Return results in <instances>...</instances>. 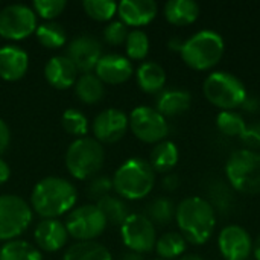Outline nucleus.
<instances>
[{"label":"nucleus","mask_w":260,"mask_h":260,"mask_svg":"<svg viewBox=\"0 0 260 260\" xmlns=\"http://www.w3.org/2000/svg\"><path fill=\"white\" fill-rule=\"evenodd\" d=\"M180 53L189 67L195 70H209L222 58L224 40L218 32L201 30L184 41Z\"/></svg>","instance_id":"39448f33"},{"label":"nucleus","mask_w":260,"mask_h":260,"mask_svg":"<svg viewBox=\"0 0 260 260\" xmlns=\"http://www.w3.org/2000/svg\"><path fill=\"white\" fill-rule=\"evenodd\" d=\"M155 184V172L142 158H129L119 166L113 177V189L125 200H142L151 193Z\"/></svg>","instance_id":"7ed1b4c3"},{"label":"nucleus","mask_w":260,"mask_h":260,"mask_svg":"<svg viewBox=\"0 0 260 260\" xmlns=\"http://www.w3.org/2000/svg\"><path fill=\"white\" fill-rule=\"evenodd\" d=\"M180 260H204V259H201V257H200V256H197V254H189V256L181 257Z\"/></svg>","instance_id":"de8ad7c7"},{"label":"nucleus","mask_w":260,"mask_h":260,"mask_svg":"<svg viewBox=\"0 0 260 260\" xmlns=\"http://www.w3.org/2000/svg\"><path fill=\"white\" fill-rule=\"evenodd\" d=\"M183 44H184V43H181L180 40L172 38V40L169 41V49H171V50H178V52H180V50H181V47H183Z\"/></svg>","instance_id":"a18cd8bd"},{"label":"nucleus","mask_w":260,"mask_h":260,"mask_svg":"<svg viewBox=\"0 0 260 260\" xmlns=\"http://www.w3.org/2000/svg\"><path fill=\"white\" fill-rule=\"evenodd\" d=\"M242 107H244V108H245L247 111H251V113H254V111H257V107H259V101H257L256 98H253V96H247V99L244 101Z\"/></svg>","instance_id":"37998d69"},{"label":"nucleus","mask_w":260,"mask_h":260,"mask_svg":"<svg viewBox=\"0 0 260 260\" xmlns=\"http://www.w3.org/2000/svg\"><path fill=\"white\" fill-rule=\"evenodd\" d=\"M37 30V14L32 8L12 3L0 11V37L5 40H24Z\"/></svg>","instance_id":"9d476101"},{"label":"nucleus","mask_w":260,"mask_h":260,"mask_svg":"<svg viewBox=\"0 0 260 260\" xmlns=\"http://www.w3.org/2000/svg\"><path fill=\"white\" fill-rule=\"evenodd\" d=\"M178 163V148L172 142H160L151 151V168L154 172H168Z\"/></svg>","instance_id":"393cba45"},{"label":"nucleus","mask_w":260,"mask_h":260,"mask_svg":"<svg viewBox=\"0 0 260 260\" xmlns=\"http://www.w3.org/2000/svg\"><path fill=\"white\" fill-rule=\"evenodd\" d=\"M200 15V6L193 0H169L165 5V17L169 23L186 26L193 23Z\"/></svg>","instance_id":"5701e85b"},{"label":"nucleus","mask_w":260,"mask_h":260,"mask_svg":"<svg viewBox=\"0 0 260 260\" xmlns=\"http://www.w3.org/2000/svg\"><path fill=\"white\" fill-rule=\"evenodd\" d=\"M66 56L75 64L78 72L91 73L102 56V44L96 37L82 34L67 46Z\"/></svg>","instance_id":"ddd939ff"},{"label":"nucleus","mask_w":260,"mask_h":260,"mask_svg":"<svg viewBox=\"0 0 260 260\" xmlns=\"http://www.w3.org/2000/svg\"><path fill=\"white\" fill-rule=\"evenodd\" d=\"M107 219L96 204H84L73 209L66 218L69 236L78 242H88L99 238L107 229Z\"/></svg>","instance_id":"1a4fd4ad"},{"label":"nucleus","mask_w":260,"mask_h":260,"mask_svg":"<svg viewBox=\"0 0 260 260\" xmlns=\"http://www.w3.org/2000/svg\"><path fill=\"white\" fill-rule=\"evenodd\" d=\"M111 189H113V180H110L108 177H94L88 184V197L98 201L110 195Z\"/></svg>","instance_id":"4c0bfd02"},{"label":"nucleus","mask_w":260,"mask_h":260,"mask_svg":"<svg viewBox=\"0 0 260 260\" xmlns=\"http://www.w3.org/2000/svg\"><path fill=\"white\" fill-rule=\"evenodd\" d=\"M175 216L174 203L168 198H157L148 206V219L152 224L168 225Z\"/></svg>","instance_id":"2f4dec72"},{"label":"nucleus","mask_w":260,"mask_h":260,"mask_svg":"<svg viewBox=\"0 0 260 260\" xmlns=\"http://www.w3.org/2000/svg\"><path fill=\"white\" fill-rule=\"evenodd\" d=\"M216 126L224 136H229V137H236V136L241 137L247 129L244 117L233 111L219 113L216 119Z\"/></svg>","instance_id":"473e14b6"},{"label":"nucleus","mask_w":260,"mask_h":260,"mask_svg":"<svg viewBox=\"0 0 260 260\" xmlns=\"http://www.w3.org/2000/svg\"><path fill=\"white\" fill-rule=\"evenodd\" d=\"M61 125L67 134H70L76 139L85 137V134L88 131L87 116L76 108H69L64 111V114L61 117Z\"/></svg>","instance_id":"7c9ffc66"},{"label":"nucleus","mask_w":260,"mask_h":260,"mask_svg":"<svg viewBox=\"0 0 260 260\" xmlns=\"http://www.w3.org/2000/svg\"><path fill=\"white\" fill-rule=\"evenodd\" d=\"M0 260H43V256L26 241H9L0 248Z\"/></svg>","instance_id":"c85d7f7f"},{"label":"nucleus","mask_w":260,"mask_h":260,"mask_svg":"<svg viewBox=\"0 0 260 260\" xmlns=\"http://www.w3.org/2000/svg\"><path fill=\"white\" fill-rule=\"evenodd\" d=\"M225 174L232 186L245 195L260 193V152L241 149L230 155Z\"/></svg>","instance_id":"423d86ee"},{"label":"nucleus","mask_w":260,"mask_h":260,"mask_svg":"<svg viewBox=\"0 0 260 260\" xmlns=\"http://www.w3.org/2000/svg\"><path fill=\"white\" fill-rule=\"evenodd\" d=\"M105 160L102 143L94 137L73 140L66 152V168L76 180H90L101 171Z\"/></svg>","instance_id":"20e7f679"},{"label":"nucleus","mask_w":260,"mask_h":260,"mask_svg":"<svg viewBox=\"0 0 260 260\" xmlns=\"http://www.w3.org/2000/svg\"><path fill=\"white\" fill-rule=\"evenodd\" d=\"M120 260H145L142 257V254H139V253H134V251H129V253H126V254H123Z\"/></svg>","instance_id":"c03bdc74"},{"label":"nucleus","mask_w":260,"mask_h":260,"mask_svg":"<svg viewBox=\"0 0 260 260\" xmlns=\"http://www.w3.org/2000/svg\"><path fill=\"white\" fill-rule=\"evenodd\" d=\"M157 260H163V259H157Z\"/></svg>","instance_id":"09e8293b"},{"label":"nucleus","mask_w":260,"mask_h":260,"mask_svg":"<svg viewBox=\"0 0 260 260\" xmlns=\"http://www.w3.org/2000/svg\"><path fill=\"white\" fill-rule=\"evenodd\" d=\"M155 250L163 260L175 259L186 251V239L180 233H165L157 241Z\"/></svg>","instance_id":"c756f323"},{"label":"nucleus","mask_w":260,"mask_h":260,"mask_svg":"<svg viewBox=\"0 0 260 260\" xmlns=\"http://www.w3.org/2000/svg\"><path fill=\"white\" fill-rule=\"evenodd\" d=\"M175 218L183 238L190 244H206L215 229V210L212 204L200 197H192L180 203Z\"/></svg>","instance_id":"f03ea898"},{"label":"nucleus","mask_w":260,"mask_h":260,"mask_svg":"<svg viewBox=\"0 0 260 260\" xmlns=\"http://www.w3.org/2000/svg\"><path fill=\"white\" fill-rule=\"evenodd\" d=\"M241 139L248 146L260 148V123H253V125L247 126V129L241 136Z\"/></svg>","instance_id":"58836bf2"},{"label":"nucleus","mask_w":260,"mask_h":260,"mask_svg":"<svg viewBox=\"0 0 260 260\" xmlns=\"http://www.w3.org/2000/svg\"><path fill=\"white\" fill-rule=\"evenodd\" d=\"M75 93L84 104H98L105 94L104 82L94 73H82L75 82Z\"/></svg>","instance_id":"b1692460"},{"label":"nucleus","mask_w":260,"mask_h":260,"mask_svg":"<svg viewBox=\"0 0 260 260\" xmlns=\"http://www.w3.org/2000/svg\"><path fill=\"white\" fill-rule=\"evenodd\" d=\"M37 40L46 49H58L66 44L67 34L66 29L56 21H44L37 26Z\"/></svg>","instance_id":"cd10ccee"},{"label":"nucleus","mask_w":260,"mask_h":260,"mask_svg":"<svg viewBox=\"0 0 260 260\" xmlns=\"http://www.w3.org/2000/svg\"><path fill=\"white\" fill-rule=\"evenodd\" d=\"M137 78V84L139 87L149 94L158 93L163 90L165 84H166V72L165 69L154 62V61H146L143 62L136 73Z\"/></svg>","instance_id":"412c9836"},{"label":"nucleus","mask_w":260,"mask_h":260,"mask_svg":"<svg viewBox=\"0 0 260 260\" xmlns=\"http://www.w3.org/2000/svg\"><path fill=\"white\" fill-rule=\"evenodd\" d=\"M96 207L104 213L107 222H110L113 225H122L125 222V219L131 215L126 203L113 195H107V197L98 200Z\"/></svg>","instance_id":"bb28decb"},{"label":"nucleus","mask_w":260,"mask_h":260,"mask_svg":"<svg viewBox=\"0 0 260 260\" xmlns=\"http://www.w3.org/2000/svg\"><path fill=\"white\" fill-rule=\"evenodd\" d=\"M9 142H11V131H9V126L5 123L3 119H0V155L8 149Z\"/></svg>","instance_id":"ea45409f"},{"label":"nucleus","mask_w":260,"mask_h":260,"mask_svg":"<svg viewBox=\"0 0 260 260\" xmlns=\"http://www.w3.org/2000/svg\"><path fill=\"white\" fill-rule=\"evenodd\" d=\"M78 69L66 55L52 56L44 66L46 81L56 90H67L76 82Z\"/></svg>","instance_id":"6ab92c4d"},{"label":"nucleus","mask_w":260,"mask_h":260,"mask_svg":"<svg viewBox=\"0 0 260 260\" xmlns=\"http://www.w3.org/2000/svg\"><path fill=\"white\" fill-rule=\"evenodd\" d=\"M9 177H11L9 165H8L3 158H0V186L5 184V183L9 180Z\"/></svg>","instance_id":"79ce46f5"},{"label":"nucleus","mask_w":260,"mask_h":260,"mask_svg":"<svg viewBox=\"0 0 260 260\" xmlns=\"http://www.w3.org/2000/svg\"><path fill=\"white\" fill-rule=\"evenodd\" d=\"M204 96L210 104L225 111L242 107L247 99V90L241 79L227 72H215L204 81Z\"/></svg>","instance_id":"0eeeda50"},{"label":"nucleus","mask_w":260,"mask_h":260,"mask_svg":"<svg viewBox=\"0 0 260 260\" xmlns=\"http://www.w3.org/2000/svg\"><path fill=\"white\" fill-rule=\"evenodd\" d=\"M120 236L123 244L134 253L143 254L155 248L157 236L155 227L145 215L131 213L120 225Z\"/></svg>","instance_id":"f8f14e48"},{"label":"nucleus","mask_w":260,"mask_h":260,"mask_svg":"<svg viewBox=\"0 0 260 260\" xmlns=\"http://www.w3.org/2000/svg\"><path fill=\"white\" fill-rule=\"evenodd\" d=\"M134 73L133 64L126 56L119 53L102 55L94 67V75L104 82L110 85H117L126 82Z\"/></svg>","instance_id":"dca6fc26"},{"label":"nucleus","mask_w":260,"mask_h":260,"mask_svg":"<svg viewBox=\"0 0 260 260\" xmlns=\"http://www.w3.org/2000/svg\"><path fill=\"white\" fill-rule=\"evenodd\" d=\"M34 218L32 207L18 195H0V241H15Z\"/></svg>","instance_id":"6e6552de"},{"label":"nucleus","mask_w":260,"mask_h":260,"mask_svg":"<svg viewBox=\"0 0 260 260\" xmlns=\"http://www.w3.org/2000/svg\"><path fill=\"white\" fill-rule=\"evenodd\" d=\"M76 200V187L69 180L46 177L35 184L30 193V207L43 219H58L73 210Z\"/></svg>","instance_id":"f257e3e1"},{"label":"nucleus","mask_w":260,"mask_h":260,"mask_svg":"<svg viewBox=\"0 0 260 260\" xmlns=\"http://www.w3.org/2000/svg\"><path fill=\"white\" fill-rule=\"evenodd\" d=\"M120 21L126 26H146L157 15V3L154 0H123L117 5Z\"/></svg>","instance_id":"a211bd4d"},{"label":"nucleus","mask_w":260,"mask_h":260,"mask_svg":"<svg viewBox=\"0 0 260 260\" xmlns=\"http://www.w3.org/2000/svg\"><path fill=\"white\" fill-rule=\"evenodd\" d=\"M125 44L129 59H136V61L145 59L149 52V38L143 30L139 29L128 34Z\"/></svg>","instance_id":"f704fd0d"},{"label":"nucleus","mask_w":260,"mask_h":260,"mask_svg":"<svg viewBox=\"0 0 260 260\" xmlns=\"http://www.w3.org/2000/svg\"><path fill=\"white\" fill-rule=\"evenodd\" d=\"M62 260H113L111 253L94 241L76 242L64 254Z\"/></svg>","instance_id":"a878e982"},{"label":"nucleus","mask_w":260,"mask_h":260,"mask_svg":"<svg viewBox=\"0 0 260 260\" xmlns=\"http://www.w3.org/2000/svg\"><path fill=\"white\" fill-rule=\"evenodd\" d=\"M29 67L27 53L14 44L3 46L0 49V78L9 82L21 79Z\"/></svg>","instance_id":"aec40b11"},{"label":"nucleus","mask_w":260,"mask_h":260,"mask_svg":"<svg viewBox=\"0 0 260 260\" xmlns=\"http://www.w3.org/2000/svg\"><path fill=\"white\" fill-rule=\"evenodd\" d=\"M128 120L134 136L145 143H160L169 131L166 119L155 108L146 105L134 108Z\"/></svg>","instance_id":"9b49d317"},{"label":"nucleus","mask_w":260,"mask_h":260,"mask_svg":"<svg viewBox=\"0 0 260 260\" xmlns=\"http://www.w3.org/2000/svg\"><path fill=\"white\" fill-rule=\"evenodd\" d=\"M190 93L184 90H165L157 98V111L165 116H178L183 114L190 107Z\"/></svg>","instance_id":"4be33fe9"},{"label":"nucleus","mask_w":260,"mask_h":260,"mask_svg":"<svg viewBox=\"0 0 260 260\" xmlns=\"http://www.w3.org/2000/svg\"><path fill=\"white\" fill-rule=\"evenodd\" d=\"M129 120L126 114L117 108L101 111L93 120V134L99 143H116L126 134Z\"/></svg>","instance_id":"4468645a"},{"label":"nucleus","mask_w":260,"mask_h":260,"mask_svg":"<svg viewBox=\"0 0 260 260\" xmlns=\"http://www.w3.org/2000/svg\"><path fill=\"white\" fill-rule=\"evenodd\" d=\"M35 242L40 250L47 253L59 251L69 239L66 225L58 219H41L34 232Z\"/></svg>","instance_id":"f3484780"},{"label":"nucleus","mask_w":260,"mask_h":260,"mask_svg":"<svg viewBox=\"0 0 260 260\" xmlns=\"http://www.w3.org/2000/svg\"><path fill=\"white\" fill-rule=\"evenodd\" d=\"M128 34L129 32H128L125 23H122V21H111L104 29V40L108 44H111V46H119V44H123L126 41Z\"/></svg>","instance_id":"e433bc0d"},{"label":"nucleus","mask_w":260,"mask_h":260,"mask_svg":"<svg viewBox=\"0 0 260 260\" xmlns=\"http://www.w3.org/2000/svg\"><path fill=\"white\" fill-rule=\"evenodd\" d=\"M82 6L87 15L96 21H110L117 12V3L111 0H85Z\"/></svg>","instance_id":"72a5a7b5"},{"label":"nucleus","mask_w":260,"mask_h":260,"mask_svg":"<svg viewBox=\"0 0 260 260\" xmlns=\"http://www.w3.org/2000/svg\"><path fill=\"white\" fill-rule=\"evenodd\" d=\"M32 6L37 15H40L41 18L47 21H52L53 18H56L58 15L64 12L67 2L66 0H35Z\"/></svg>","instance_id":"c9c22d12"},{"label":"nucleus","mask_w":260,"mask_h":260,"mask_svg":"<svg viewBox=\"0 0 260 260\" xmlns=\"http://www.w3.org/2000/svg\"><path fill=\"white\" fill-rule=\"evenodd\" d=\"M178 186H180V180H178L177 175L171 174V175H166V177H165V180H163V187H165L166 190L172 192V190H175Z\"/></svg>","instance_id":"a19ab883"},{"label":"nucleus","mask_w":260,"mask_h":260,"mask_svg":"<svg viewBox=\"0 0 260 260\" xmlns=\"http://www.w3.org/2000/svg\"><path fill=\"white\" fill-rule=\"evenodd\" d=\"M254 254H256V259L260 260V236L257 238V242H256V247H254Z\"/></svg>","instance_id":"49530a36"},{"label":"nucleus","mask_w":260,"mask_h":260,"mask_svg":"<svg viewBox=\"0 0 260 260\" xmlns=\"http://www.w3.org/2000/svg\"><path fill=\"white\" fill-rule=\"evenodd\" d=\"M218 245L225 260H247L253 248L248 232L239 225L225 227L219 233Z\"/></svg>","instance_id":"2eb2a0df"}]
</instances>
